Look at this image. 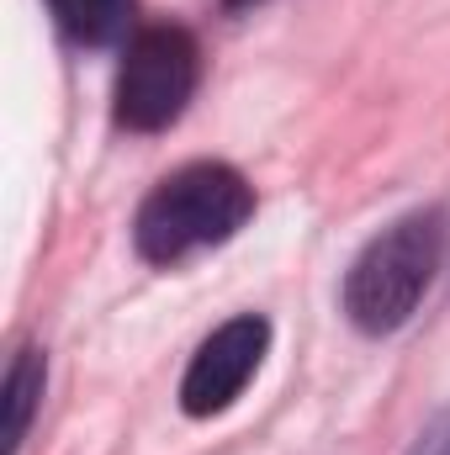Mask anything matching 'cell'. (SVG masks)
Segmentation results:
<instances>
[{
  "label": "cell",
  "mask_w": 450,
  "mask_h": 455,
  "mask_svg": "<svg viewBox=\"0 0 450 455\" xmlns=\"http://www.w3.org/2000/svg\"><path fill=\"white\" fill-rule=\"evenodd\" d=\"M254 212V186L233 170V164H186L175 175H165L133 223V243L149 265H181L202 249L228 243Z\"/></svg>",
  "instance_id": "obj_1"
},
{
  "label": "cell",
  "mask_w": 450,
  "mask_h": 455,
  "mask_svg": "<svg viewBox=\"0 0 450 455\" xmlns=\"http://www.w3.org/2000/svg\"><path fill=\"white\" fill-rule=\"evenodd\" d=\"M446 254V212L419 207L382 228L344 275V313L360 334H392L414 318Z\"/></svg>",
  "instance_id": "obj_2"
},
{
  "label": "cell",
  "mask_w": 450,
  "mask_h": 455,
  "mask_svg": "<svg viewBox=\"0 0 450 455\" xmlns=\"http://www.w3.org/2000/svg\"><path fill=\"white\" fill-rule=\"evenodd\" d=\"M197 80H202V53L186 27L133 32L117 69V122L127 132H165L197 96Z\"/></svg>",
  "instance_id": "obj_3"
},
{
  "label": "cell",
  "mask_w": 450,
  "mask_h": 455,
  "mask_svg": "<svg viewBox=\"0 0 450 455\" xmlns=\"http://www.w3.org/2000/svg\"><path fill=\"white\" fill-rule=\"evenodd\" d=\"M270 349V323L260 313H244V318H228L223 329H213L202 349L191 355L186 365V381H181V408L191 419H213L238 403V392L249 387V376L260 371Z\"/></svg>",
  "instance_id": "obj_4"
},
{
  "label": "cell",
  "mask_w": 450,
  "mask_h": 455,
  "mask_svg": "<svg viewBox=\"0 0 450 455\" xmlns=\"http://www.w3.org/2000/svg\"><path fill=\"white\" fill-rule=\"evenodd\" d=\"M48 11L59 32L85 48H107L117 37H127L133 27V0H48Z\"/></svg>",
  "instance_id": "obj_5"
},
{
  "label": "cell",
  "mask_w": 450,
  "mask_h": 455,
  "mask_svg": "<svg viewBox=\"0 0 450 455\" xmlns=\"http://www.w3.org/2000/svg\"><path fill=\"white\" fill-rule=\"evenodd\" d=\"M37 397H43V355L16 349V360L5 371V455L21 451V440L32 429V413H37Z\"/></svg>",
  "instance_id": "obj_6"
},
{
  "label": "cell",
  "mask_w": 450,
  "mask_h": 455,
  "mask_svg": "<svg viewBox=\"0 0 450 455\" xmlns=\"http://www.w3.org/2000/svg\"><path fill=\"white\" fill-rule=\"evenodd\" d=\"M408 455H450V408H440V413L419 429V440L408 445Z\"/></svg>",
  "instance_id": "obj_7"
},
{
  "label": "cell",
  "mask_w": 450,
  "mask_h": 455,
  "mask_svg": "<svg viewBox=\"0 0 450 455\" xmlns=\"http://www.w3.org/2000/svg\"><path fill=\"white\" fill-rule=\"evenodd\" d=\"M228 11H249V5H260V0H223Z\"/></svg>",
  "instance_id": "obj_8"
}]
</instances>
